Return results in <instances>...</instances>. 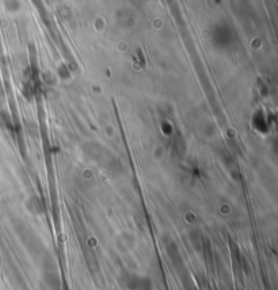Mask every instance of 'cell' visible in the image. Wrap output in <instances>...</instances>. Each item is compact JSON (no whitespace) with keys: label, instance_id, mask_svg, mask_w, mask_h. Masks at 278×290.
I'll use <instances>...</instances> for the list:
<instances>
[{"label":"cell","instance_id":"6da1fadb","mask_svg":"<svg viewBox=\"0 0 278 290\" xmlns=\"http://www.w3.org/2000/svg\"><path fill=\"white\" fill-rule=\"evenodd\" d=\"M125 286L129 290H149L151 288L148 278H144L139 274H126Z\"/></svg>","mask_w":278,"mask_h":290}]
</instances>
